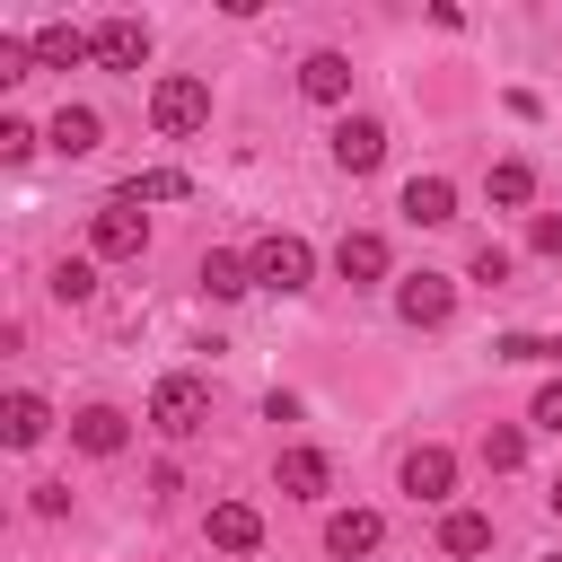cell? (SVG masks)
I'll return each instance as SVG.
<instances>
[{
	"label": "cell",
	"mask_w": 562,
	"mask_h": 562,
	"mask_svg": "<svg viewBox=\"0 0 562 562\" xmlns=\"http://www.w3.org/2000/svg\"><path fill=\"white\" fill-rule=\"evenodd\" d=\"M246 263H255V290H281V299H299V290L316 281V255H307V237H290V228H272Z\"/></svg>",
	"instance_id": "cell-4"
},
{
	"label": "cell",
	"mask_w": 562,
	"mask_h": 562,
	"mask_svg": "<svg viewBox=\"0 0 562 562\" xmlns=\"http://www.w3.org/2000/svg\"><path fill=\"white\" fill-rule=\"evenodd\" d=\"M404 492H413V501H448V492H457V457H448L439 439L413 448V457H404Z\"/></svg>",
	"instance_id": "cell-11"
},
{
	"label": "cell",
	"mask_w": 562,
	"mask_h": 562,
	"mask_svg": "<svg viewBox=\"0 0 562 562\" xmlns=\"http://www.w3.org/2000/svg\"><path fill=\"white\" fill-rule=\"evenodd\" d=\"M97 61L105 70H140L149 61V18H105L97 26Z\"/></svg>",
	"instance_id": "cell-9"
},
{
	"label": "cell",
	"mask_w": 562,
	"mask_h": 562,
	"mask_svg": "<svg viewBox=\"0 0 562 562\" xmlns=\"http://www.w3.org/2000/svg\"><path fill=\"white\" fill-rule=\"evenodd\" d=\"M35 140H44V132H35V123H18V114H0V158H26V149H35Z\"/></svg>",
	"instance_id": "cell-27"
},
{
	"label": "cell",
	"mask_w": 562,
	"mask_h": 562,
	"mask_svg": "<svg viewBox=\"0 0 562 562\" xmlns=\"http://www.w3.org/2000/svg\"><path fill=\"white\" fill-rule=\"evenodd\" d=\"M404 220H413V228H448V220H457V184H448V176H413V184H404Z\"/></svg>",
	"instance_id": "cell-14"
},
{
	"label": "cell",
	"mask_w": 562,
	"mask_h": 562,
	"mask_svg": "<svg viewBox=\"0 0 562 562\" xmlns=\"http://www.w3.org/2000/svg\"><path fill=\"white\" fill-rule=\"evenodd\" d=\"M44 430H53V404H44V395H26V386H18V395H9V404H0V439H9V448H35V439H44Z\"/></svg>",
	"instance_id": "cell-16"
},
{
	"label": "cell",
	"mask_w": 562,
	"mask_h": 562,
	"mask_svg": "<svg viewBox=\"0 0 562 562\" xmlns=\"http://www.w3.org/2000/svg\"><path fill=\"white\" fill-rule=\"evenodd\" d=\"M211 544L220 553H255L263 544V509L255 501H211Z\"/></svg>",
	"instance_id": "cell-12"
},
{
	"label": "cell",
	"mask_w": 562,
	"mask_h": 562,
	"mask_svg": "<svg viewBox=\"0 0 562 562\" xmlns=\"http://www.w3.org/2000/svg\"><path fill=\"white\" fill-rule=\"evenodd\" d=\"M202 123H211V79L167 70V79L149 88V132H158V140H184V132H202Z\"/></svg>",
	"instance_id": "cell-1"
},
{
	"label": "cell",
	"mask_w": 562,
	"mask_h": 562,
	"mask_svg": "<svg viewBox=\"0 0 562 562\" xmlns=\"http://www.w3.org/2000/svg\"><path fill=\"white\" fill-rule=\"evenodd\" d=\"M246 290H255L246 255H202V299H246Z\"/></svg>",
	"instance_id": "cell-20"
},
{
	"label": "cell",
	"mask_w": 562,
	"mask_h": 562,
	"mask_svg": "<svg viewBox=\"0 0 562 562\" xmlns=\"http://www.w3.org/2000/svg\"><path fill=\"white\" fill-rule=\"evenodd\" d=\"M439 553H448V562L492 553V518H483V509H448V518H439Z\"/></svg>",
	"instance_id": "cell-18"
},
{
	"label": "cell",
	"mask_w": 562,
	"mask_h": 562,
	"mask_svg": "<svg viewBox=\"0 0 562 562\" xmlns=\"http://www.w3.org/2000/svg\"><path fill=\"white\" fill-rule=\"evenodd\" d=\"M378 544H386V518H378V509H334V518H325V553H334V562H360V553H378Z\"/></svg>",
	"instance_id": "cell-8"
},
{
	"label": "cell",
	"mask_w": 562,
	"mask_h": 562,
	"mask_svg": "<svg viewBox=\"0 0 562 562\" xmlns=\"http://www.w3.org/2000/svg\"><path fill=\"white\" fill-rule=\"evenodd\" d=\"M527 246H536V255H562V220L536 211V220H527Z\"/></svg>",
	"instance_id": "cell-28"
},
{
	"label": "cell",
	"mask_w": 562,
	"mask_h": 562,
	"mask_svg": "<svg viewBox=\"0 0 562 562\" xmlns=\"http://www.w3.org/2000/svg\"><path fill=\"white\" fill-rule=\"evenodd\" d=\"M299 88H307L316 105H342V97H351V61H342V53H307V61H299Z\"/></svg>",
	"instance_id": "cell-19"
},
{
	"label": "cell",
	"mask_w": 562,
	"mask_h": 562,
	"mask_svg": "<svg viewBox=\"0 0 562 562\" xmlns=\"http://www.w3.org/2000/svg\"><path fill=\"white\" fill-rule=\"evenodd\" d=\"M483 184H492V202H501V211H527V202H536V167H527V158H501Z\"/></svg>",
	"instance_id": "cell-22"
},
{
	"label": "cell",
	"mask_w": 562,
	"mask_h": 562,
	"mask_svg": "<svg viewBox=\"0 0 562 562\" xmlns=\"http://www.w3.org/2000/svg\"><path fill=\"white\" fill-rule=\"evenodd\" d=\"M70 448H88V457H123V448H132V413H114V404H79V413H70Z\"/></svg>",
	"instance_id": "cell-7"
},
{
	"label": "cell",
	"mask_w": 562,
	"mask_h": 562,
	"mask_svg": "<svg viewBox=\"0 0 562 562\" xmlns=\"http://www.w3.org/2000/svg\"><path fill=\"white\" fill-rule=\"evenodd\" d=\"M378 158H386V123H378V114H342V123H334V167H342V176H369Z\"/></svg>",
	"instance_id": "cell-6"
},
{
	"label": "cell",
	"mask_w": 562,
	"mask_h": 562,
	"mask_svg": "<svg viewBox=\"0 0 562 562\" xmlns=\"http://www.w3.org/2000/svg\"><path fill=\"white\" fill-rule=\"evenodd\" d=\"M334 272H342L351 290H369V281H386V237H378V228H351V237L334 246Z\"/></svg>",
	"instance_id": "cell-10"
},
{
	"label": "cell",
	"mask_w": 562,
	"mask_h": 562,
	"mask_svg": "<svg viewBox=\"0 0 562 562\" xmlns=\"http://www.w3.org/2000/svg\"><path fill=\"white\" fill-rule=\"evenodd\" d=\"M184 193H193L184 167H140V176L123 184V202H184Z\"/></svg>",
	"instance_id": "cell-21"
},
{
	"label": "cell",
	"mask_w": 562,
	"mask_h": 562,
	"mask_svg": "<svg viewBox=\"0 0 562 562\" xmlns=\"http://www.w3.org/2000/svg\"><path fill=\"white\" fill-rule=\"evenodd\" d=\"M536 562H562V544H553V553H536Z\"/></svg>",
	"instance_id": "cell-31"
},
{
	"label": "cell",
	"mask_w": 562,
	"mask_h": 562,
	"mask_svg": "<svg viewBox=\"0 0 562 562\" xmlns=\"http://www.w3.org/2000/svg\"><path fill=\"white\" fill-rule=\"evenodd\" d=\"M140 246H149V211L123 202V193H105V202L88 211V255H97V263H140Z\"/></svg>",
	"instance_id": "cell-2"
},
{
	"label": "cell",
	"mask_w": 562,
	"mask_h": 562,
	"mask_svg": "<svg viewBox=\"0 0 562 562\" xmlns=\"http://www.w3.org/2000/svg\"><path fill=\"white\" fill-rule=\"evenodd\" d=\"M44 140H53L61 158H88V149L105 140V123H97V105H61V114L44 123Z\"/></svg>",
	"instance_id": "cell-15"
},
{
	"label": "cell",
	"mask_w": 562,
	"mask_h": 562,
	"mask_svg": "<svg viewBox=\"0 0 562 562\" xmlns=\"http://www.w3.org/2000/svg\"><path fill=\"white\" fill-rule=\"evenodd\" d=\"M35 61H44V70H79V61H97V26H35Z\"/></svg>",
	"instance_id": "cell-13"
},
{
	"label": "cell",
	"mask_w": 562,
	"mask_h": 562,
	"mask_svg": "<svg viewBox=\"0 0 562 562\" xmlns=\"http://www.w3.org/2000/svg\"><path fill=\"white\" fill-rule=\"evenodd\" d=\"M483 465H492V474H518V465H527V430L492 422V430H483Z\"/></svg>",
	"instance_id": "cell-24"
},
{
	"label": "cell",
	"mask_w": 562,
	"mask_h": 562,
	"mask_svg": "<svg viewBox=\"0 0 562 562\" xmlns=\"http://www.w3.org/2000/svg\"><path fill=\"white\" fill-rule=\"evenodd\" d=\"M465 281H483V290H501V281H509V255H501V246H474V263H465Z\"/></svg>",
	"instance_id": "cell-26"
},
{
	"label": "cell",
	"mask_w": 562,
	"mask_h": 562,
	"mask_svg": "<svg viewBox=\"0 0 562 562\" xmlns=\"http://www.w3.org/2000/svg\"><path fill=\"white\" fill-rule=\"evenodd\" d=\"M53 299H61V307L97 299V255H70V263H53Z\"/></svg>",
	"instance_id": "cell-23"
},
{
	"label": "cell",
	"mask_w": 562,
	"mask_h": 562,
	"mask_svg": "<svg viewBox=\"0 0 562 562\" xmlns=\"http://www.w3.org/2000/svg\"><path fill=\"white\" fill-rule=\"evenodd\" d=\"M544 501H553V518H562V474H553V492H544Z\"/></svg>",
	"instance_id": "cell-30"
},
{
	"label": "cell",
	"mask_w": 562,
	"mask_h": 562,
	"mask_svg": "<svg viewBox=\"0 0 562 562\" xmlns=\"http://www.w3.org/2000/svg\"><path fill=\"white\" fill-rule=\"evenodd\" d=\"M527 422L562 439V378H544V386H536V404H527Z\"/></svg>",
	"instance_id": "cell-25"
},
{
	"label": "cell",
	"mask_w": 562,
	"mask_h": 562,
	"mask_svg": "<svg viewBox=\"0 0 562 562\" xmlns=\"http://www.w3.org/2000/svg\"><path fill=\"white\" fill-rule=\"evenodd\" d=\"M70 509V483H35V518H61Z\"/></svg>",
	"instance_id": "cell-29"
},
{
	"label": "cell",
	"mask_w": 562,
	"mask_h": 562,
	"mask_svg": "<svg viewBox=\"0 0 562 562\" xmlns=\"http://www.w3.org/2000/svg\"><path fill=\"white\" fill-rule=\"evenodd\" d=\"M395 316L404 325H448L457 316V281L448 272H404L395 281Z\"/></svg>",
	"instance_id": "cell-5"
},
{
	"label": "cell",
	"mask_w": 562,
	"mask_h": 562,
	"mask_svg": "<svg viewBox=\"0 0 562 562\" xmlns=\"http://www.w3.org/2000/svg\"><path fill=\"white\" fill-rule=\"evenodd\" d=\"M202 422H211V386H202L193 369H167V378L149 386V430H158V439H193Z\"/></svg>",
	"instance_id": "cell-3"
},
{
	"label": "cell",
	"mask_w": 562,
	"mask_h": 562,
	"mask_svg": "<svg viewBox=\"0 0 562 562\" xmlns=\"http://www.w3.org/2000/svg\"><path fill=\"white\" fill-rule=\"evenodd\" d=\"M272 474H281V492H290V501H316V492L334 483L325 448H281V465H272Z\"/></svg>",
	"instance_id": "cell-17"
}]
</instances>
